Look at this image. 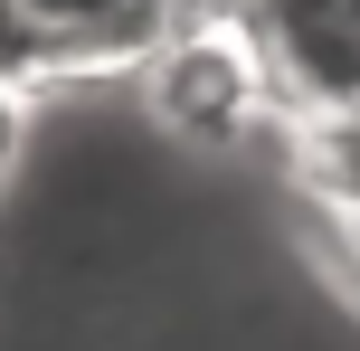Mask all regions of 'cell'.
<instances>
[{
  "mask_svg": "<svg viewBox=\"0 0 360 351\" xmlns=\"http://www.w3.org/2000/svg\"><path fill=\"white\" fill-rule=\"evenodd\" d=\"M285 133L360 114V0H218Z\"/></svg>",
  "mask_w": 360,
  "mask_h": 351,
  "instance_id": "6da1fadb",
  "label": "cell"
},
{
  "mask_svg": "<svg viewBox=\"0 0 360 351\" xmlns=\"http://www.w3.org/2000/svg\"><path fill=\"white\" fill-rule=\"evenodd\" d=\"M133 86H143L152 124L180 133L190 152H228V143H247L256 124H275L266 76H256L247 38L228 29V10H190L162 48L133 67Z\"/></svg>",
  "mask_w": 360,
  "mask_h": 351,
  "instance_id": "7a4b0ae2",
  "label": "cell"
},
{
  "mask_svg": "<svg viewBox=\"0 0 360 351\" xmlns=\"http://www.w3.org/2000/svg\"><path fill=\"white\" fill-rule=\"evenodd\" d=\"M57 67H143L152 48L190 19V0H10Z\"/></svg>",
  "mask_w": 360,
  "mask_h": 351,
  "instance_id": "3957f363",
  "label": "cell"
},
{
  "mask_svg": "<svg viewBox=\"0 0 360 351\" xmlns=\"http://www.w3.org/2000/svg\"><path fill=\"white\" fill-rule=\"evenodd\" d=\"M29 124H38V86H10V76H0V190L29 162Z\"/></svg>",
  "mask_w": 360,
  "mask_h": 351,
  "instance_id": "277c9868",
  "label": "cell"
},
{
  "mask_svg": "<svg viewBox=\"0 0 360 351\" xmlns=\"http://www.w3.org/2000/svg\"><path fill=\"white\" fill-rule=\"evenodd\" d=\"M190 10H218V0H190Z\"/></svg>",
  "mask_w": 360,
  "mask_h": 351,
  "instance_id": "5b68a950",
  "label": "cell"
}]
</instances>
